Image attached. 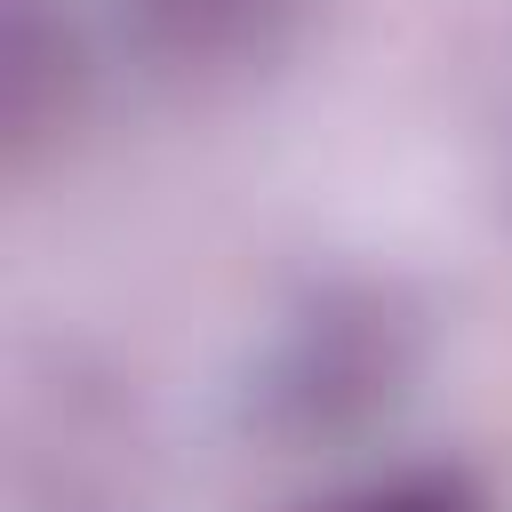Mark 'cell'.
<instances>
[{"label": "cell", "instance_id": "1", "mask_svg": "<svg viewBox=\"0 0 512 512\" xmlns=\"http://www.w3.org/2000/svg\"><path fill=\"white\" fill-rule=\"evenodd\" d=\"M432 312L384 272H328L296 288L256 336L232 424L272 456H336L376 440L424 384Z\"/></svg>", "mask_w": 512, "mask_h": 512}, {"label": "cell", "instance_id": "2", "mask_svg": "<svg viewBox=\"0 0 512 512\" xmlns=\"http://www.w3.org/2000/svg\"><path fill=\"white\" fill-rule=\"evenodd\" d=\"M120 48L176 96H240L296 64L320 0H104Z\"/></svg>", "mask_w": 512, "mask_h": 512}, {"label": "cell", "instance_id": "3", "mask_svg": "<svg viewBox=\"0 0 512 512\" xmlns=\"http://www.w3.org/2000/svg\"><path fill=\"white\" fill-rule=\"evenodd\" d=\"M96 40L80 0H0V160L32 176L88 112Z\"/></svg>", "mask_w": 512, "mask_h": 512}, {"label": "cell", "instance_id": "4", "mask_svg": "<svg viewBox=\"0 0 512 512\" xmlns=\"http://www.w3.org/2000/svg\"><path fill=\"white\" fill-rule=\"evenodd\" d=\"M296 512H496V496L456 456H392V464L344 472L336 488L304 496Z\"/></svg>", "mask_w": 512, "mask_h": 512}]
</instances>
